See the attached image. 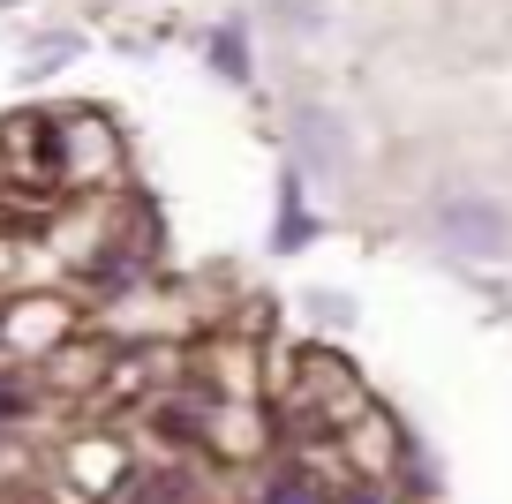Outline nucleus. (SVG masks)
<instances>
[{
	"label": "nucleus",
	"instance_id": "obj_1",
	"mask_svg": "<svg viewBox=\"0 0 512 504\" xmlns=\"http://www.w3.org/2000/svg\"><path fill=\"white\" fill-rule=\"evenodd\" d=\"M437 241H445L452 256H505L512 249V219L505 204H490V196H445L437 204Z\"/></svg>",
	"mask_w": 512,
	"mask_h": 504
},
{
	"label": "nucleus",
	"instance_id": "obj_2",
	"mask_svg": "<svg viewBox=\"0 0 512 504\" xmlns=\"http://www.w3.org/2000/svg\"><path fill=\"white\" fill-rule=\"evenodd\" d=\"M294 151L309 158V166H317V174H339V166H347V121H339L332 106H302L294 113Z\"/></svg>",
	"mask_w": 512,
	"mask_h": 504
},
{
	"label": "nucleus",
	"instance_id": "obj_3",
	"mask_svg": "<svg viewBox=\"0 0 512 504\" xmlns=\"http://www.w3.org/2000/svg\"><path fill=\"white\" fill-rule=\"evenodd\" d=\"M264 504H324V482H317V474H302V467H287V474L264 482Z\"/></svg>",
	"mask_w": 512,
	"mask_h": 504
},
{
	"label": "nucleus",
	"instance_id": "obj_4",
	"mask_svg": "<svg viewBox=\"0 0 512 504\" xmlns=\"http://www.w3.org/2000/svg\"><path fill=\"white\" fill-rule=\"evenodd\" d=\"M272 16L287 23V31H324V16H332V8H324V0H272Z\"/></svg>",
	"mask_w": 512,
	"mask_h": 504
},
{
	"label": "nucleus",
	"instance_id": "obj_5",
	"mask_svg": "<svg viewBox=\"0 0 512 504\" xmlns=\"http://www.w3.org/2000/svg\"><path fill=\"white\" fill-rule=\"evenodd\" d=\"M211 68H219V76H249V53H241V31H219V38H211Z\"/></svg>",
	"mask_w": 512,
	"mask_h": 504
},
{
	"label": "nucleus",
	"instance_id": "obj_6",
	"mask_svg": "<svg viewBox=\"0 0 512 504\" xmlns=\"http://www.w3.org/2000/svg\"><path fill=\"white\" fill-rule=\"evenodd\" d=\"M302 234H309V211H302V181H294L287 211H279V249H302Z\"/></svg>",
	"mask_w": 512,
	"mask_h": 504
},
{
	"label": "nucleus",
	"instance_id": "obj_7",
	"mask_svg": "<svg viewBox=\"0 0 512 504\" xmlns=\"http://www.w3.org/2000/svg\"><path fill=\"white\" fill-rule=\"evenodd\" d=\"M309 301H317L324 324H347V301H339V294H309Z\"/></svg>",
	"mask_w": 512,
	"mask_h": 504
},
{
	"label": "nucleus",
	"instance_id": "obj_8",
	"mask_svg": "<svg viewBox=\"0 0 512 504\" xmlns=\"http://www.w3.org/2000/svg\"><path fill=\"white\" fill-rule=\"evenodd\" d=\"M339 504H392V497H384V489H369V482H362V489H347V497H339Z\"/></svg>",
	"mask_w": 512,
	"mask_h": 504
}]
</instances>
